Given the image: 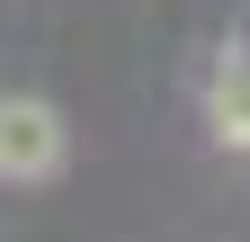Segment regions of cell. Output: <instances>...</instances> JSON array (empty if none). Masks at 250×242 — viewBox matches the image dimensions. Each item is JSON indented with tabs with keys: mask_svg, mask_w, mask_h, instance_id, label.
Masks as SVG:
<instances>
[{
	"mask_svg": "<svg viewBox=\"0 0 250 242\" xmlns=\"http://www.w3.org/2000/svg\"><path fill=\"white\" fill-rule=\"evenodd\" d=\"M62 153H72L62 117L45 99H27V90H9V99H0V179H18V189H27V179H54Z\"/></svg>",
	"mask_w": 250,
	"mask_h": 242,
	"instance_id": "1",
	"label": "cell"
},
{
	"mask_svg": "<svg viewBox=\"0 0 250 242\" xmlns=\"http://www.w3.org/2000/svg\"><path fill=\"white\" fill-rule=\"evenodd\" d=\"M206 126H214L224 153L250 162V54H224V63H214V81H206Z\"/></svg>",
	"mask_w": 250,
	"mask_h": 242,
	"instance_id": "2",
	"label": "cell"
}]
</instances>
